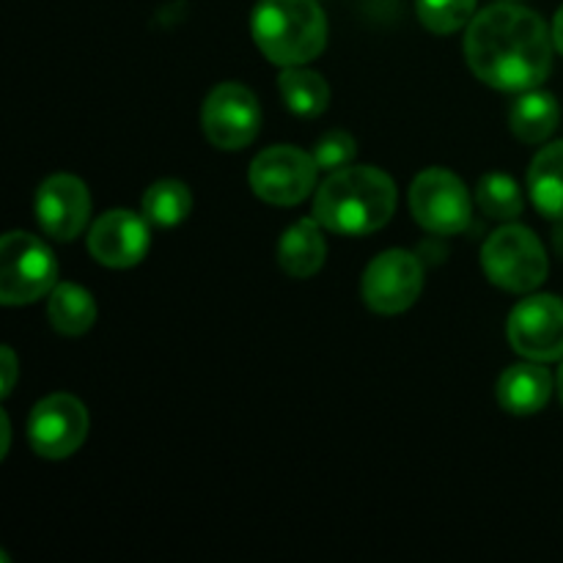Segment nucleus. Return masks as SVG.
I'll return each mask as SVG.
<instances>
[{
    "mask_svg": "<svg viewBox=\"0 0 563 563\" xmlns=\"http://www.w3.org/2000/svg\"><path fill=\"white\" fill-rule=\"evenodd\" d=\"M553 44L537 11L498 3L471 20L465 55L473 75L487 86L498 91H528L550 75Z\"/></svg>",
    "mask_w": 563,
    "mask_h": 563,
    "instance_id": "obj_1",
    "label": "nucleus"
},
{
    "mask_svg": "<svg viewBox=\"0 0 563 563\" xmlns=\"http://www.w3.org/2000/svg\"><path fill=\"white\" fill-rule=\"evenodd\" d=\"M396 212V185L372 165L333 170L313 198V218L341 236H366L383 229Z\"/></svg>",
    "mask_w": 563,
    "mask_h": 563,
    "instance_id": "obj_2",
    "label": "nucleus"
},
{
    "mask_svg": "<svg viewBox=\"0 0 563 563\" xmlns=\"http://www.w3.org/2000/svg\"><path fill=\"white\" fill-rule=\"evenodd\" d=\"M253 38L278 66H302L328 44V20L317 0H262L253 11Z\"/></svg>",
    "mask_w": 563,
    "mask_h": 563,
    "instance_id": "obj_3",
    "label": "nucleus"
},
{
    "mask_svg": "<svg viewBox=\"0 0 563 563\" xmlns=\"http://www.w3.org/2000/svg\"><path fill=\"white\" fill-rule=\"evenodd\" d=\"M58 286L53 251L25 231H9L0 242V302L27 306Z\"/></svg>",
    "mask_w": 563,
    "mask_h": 563,
    "instance_id": "obj_4",
    "label": "nucleus"
},
{
    "mask_svg": "<svg viewBox=\"0 0 563 563\" xmlns=\"http://www.w3.org/2000/svg\"><path fill=\"white\" fill-rule=\"evenodd\" d=\"M482 267L495 286L506 291H533L548 278V253L539 236L526 225H504L493 231L482 247Z\"/></svg>",
    "mask_w": 563,
    "mask_h": 563,
    "instance_id": "obj_5",
    "label": "nucleus"
},
{
    "mask_svg": "<svg viewBox=\"0 0 563 563\" xmlns=\"http://www.w3.org/2000/svg\"><path fill=\"white\" fill-rule=\"evenodd\" d=\"M412 218L438 236H454L471 225V196L465 181L445 168H427L410 187Z\"/></svg>",
    "mask_w": 563,
    "mask_h": 563,
    "instance_id": "obj_6",
    "label": "nucleus"
},
{
    "mask_svg": "<svg viewBox=\"0 0 563 563\" xmlns=\"http://www.w3.org/2000/svg\"><path fill=\"white\" fill-rule=\"evenodd\" d=\"M313 154L295 146H269L251 163V187L262 201L275 207H295L306 201L317 185Z\"/></svg>",
    "mask_w": 563,
    "mask_h": 563,
    "instance_id": "obj_7",
    "label": "nucleus"
},
{
    "mask_svg": "<svg viewBox=\"0 0 563 563\" xmlns=\"http://www.w3.org/2000/svg\"><path fill=\"white\" fill-rule=\"evenodd\" d=\"M201 124L209 143L223 152L251 146L262 130V108L253 91L242 82H220L201 108Z\"/></svg>",
    "mask_w": 563,
    "mask_h": 563,
    "instance_id": "obj_8",
    "label": "nucleus"
},
{
    "mask_svg": "<svg viewBox=\"0 0 563 563\" xmlns=\"http://www.w3.org/2000/svg\"><path fill=\"white\" fill-rule=\"evenodd\" d=\"M363 300L372 311L394 317L416 306L423 289V264L410 251H385L363 273Z\"/></svg>",
    "mask_w": 563,
    "mask_h": 563,
    "instance_id": "obj_9",
    "label": "nucleus"
},
{
    "mask_svg": "<svg viewBox=\"0 0 563 563\" xmlns=\"http://www.w3.org/2000/svg\"><path fill=\"white\" fill-rule=\"evenodd\" d=\"M88 434V410L69 394H53L38 401L27 418V440L44 460H66Z\"/></svg>",
    "mask_w": 563,
    "mask_h": 563,
    "instance_id": "obj_10",
    "label": "nucleus"
},
{
    "mask_svg": "<svg viewBox=\"0 0 563 563\" xmlns=\"http://www.w3.org/2000/svg\"><path fill=\"white\" fill-rule=\"evenodd\" d=\"M509 341L528 361L550 363L563 357V300L553 295L522 300L509 317Z\"/></svg>",
    "mask_w": 563,
    "mask_h": 563,
    "instance_id": "obj_11",
    "label": "nucleus"
},
{
    "mask_svg": "<svg viewBox=\"0 0 563 563\" xmlns=\"http://www.w3.org/2000/svg\"><path fill=\"white\" fill-rule=\"evenodd\" d=\"M91 218V196L88 187L71 174H55L42 181L36 192V220L58 242L75 240L82 234Z\"/></svg>",
    "mask_w": 563,
    "mask_h": 563,
    "instance_id": "obj_12",
    "label": "nucleus"
},
{
    "mask_svg": "<svg viewBox=\"0 0 563 563\" xmlns=\"http://www.w3.org/2000/svg\"><path fill=\"white\" fill-rule=\"evenodd\" d=\"M88 251L104 267H135L148 251V220L130 209L102 214L88 231Z\"/></svg>",
    "mask_w": 563,
    "mask_h": 563,
    "instance_id": "obj_13",
    "label": "nucleus"
},
{
    "mask_svg": "<svg viewBox=\"0 0 563 563\" xmlns=\"http://www.w3.org/2000/svg\"><path fill=\"white\" fill-rule=\"evenodd\" d=\"M553 394V377L539 361L509 366L498 379V401L511 416H533Z\"/></svg>",
    "mask_w": 563,
    "mask_h": 563,
    "instance_id": "obj_14",
    "label": "nucleus"
},
{
    "mask_svg": "<svg viewBox=\"0 0 563 563\" xmlns=\"http://www.w3.org/2000/svg\"><path fill=\"white\" fill-rule=\"evenodd\" d=\"M328 256V242H324L322 223L313 220H297L295 225L284 231L278 242V262L284 273L291 278H311L322 269Z\"/></svg>",
    "mask_w": 563,
    "mask_h": 563,
    "instance_id": "obj_15",
    "label": "nucleus"
},
{
    "mask_svg": "<svg viewBox=\"0 0 563 563\" xmlns=\"http://www.w3.org/2000/svg\"><path fill=\"white\" fill-rule=\"evenodd\" d=\"M561 110L553 93L528 88L509 108V126L522 143H544L559 130Z\"/></svg>",
    "mask_w": 563,
    "mask_h": 563,
    "instance_id": "obj_16",
    "label": "nucleus"
},
{
    "mask_svg": "<svg viewBox=\"0 0 563 563\" xmlns=\"http://www.w3.org/2000/svg\"><path fill=\"white\" fill-rule=\"evenodd\" d=\"M528 192L544 218L563 220V141L550 143L528 168Z\"/></svg>",
    "mask_w": 563,
    "mask_h": 563,
    "instance_id": "obj_17",
    "label": "nucleus"
},
{
    "mask_svg": "<svg viewBox=\"0 0 563 563\" xmlns=\"http://www.w3.org/2000/svg\"><path fill=\"white\" fill-rule=\"evenodd\" d=\"M47 319L60 335H82L97 322V306L82 286L58 284L49 291Z\"/></svg>",
    "mask_w": 563,
    "mask_h": 563,
    "instance_id": "obj_18",
    "label": "nucleus"
},
{
    "mask_svg": "<svg viewBox=\"0 0 563 563\" xmlns=\"http://www.w3.org/2000/svg\"><path fill=\"white\" fill-rule=\"evenodd\" d=\"M280 97H284L286 108L297 115H313L324 113L330 104V86L319 71L302 69V66H284L278 77Z\"/></svg>",
    "mask_w": 563,
    "mask_h": 563,
    "instance_id": "obj_19",
    "label": "nucleus"
},
{
    "mask_svg": "<svg viewBox=\"0 0 563 563\" xmlns=\"http://www.w3.org/2000/svg\"><path fill=\"white\" fill-rule=\"evenodd\" d=\"M192 209V196L187 190L185 181L176 179H163L154 181L152 187L143 196V214H146L148 223L163 225V229H170V225H179L181 220L190 214Z\"/></svg>",
    "mask_w": 563,
    "mask_h": 563,
    "instance_id": "obj_20",
    "label": "nucleus"
},
{
    "mask_svg": "<svg viewBox=\"0 0 563 563\" xmlns=\"http://www.w3.org/2000/svg\"><path fill=\"white\" fill-rule=\"evenodd\" d=\"M476 203L487 218L515 220L522 212V192L517 181L506 174H487L478 181Z\"/></svg>",
    "mask_w": 563,
    "mask_h": 563,
    "instance_id": "obj_21",
    "label": "nucleus"
},
{
    "mask_svg": "<svg viewBox=\"0 0 563 563\" xmlns=\"http://www.w3.org/2000/svg\"><path fill=\"white\" fill-rule=\"evenodd\" d=\"M476 0H418V20L432 33H454L473 20Z\"/></svg>",
    "mask_w": 563,
    "mask_h": 563,
    "instance_id": "obj_22",
    "label": "nucleus"
},
{
    "mask_svg": "<svg viewBox=\"0 0 563 563\" xmlns=\"http://www.w3.org/2000/svg\"><path fill=\"white\" fill-rule=\"evenodd\" d=\"M355 137L346 135V132H328V135L319 137V143L313 146V163H317L319 170H328V174H333V170H341L346 168V165H352V159H355Z\"/></svg>",
    "mask_w": 563,
    "mask_h": 563,
    "instance_id": "obj_23",
    "label": "nucleus"
},
{
    "mask_svg": "<svg viewBox=\"0 0 563 563\" xmlns=\"http://www.w3.org/2000/svg\"><path fill=\"white\" fill-rule=\"evenodd\" d=\"M0 368H3V390H0V394H3L5 399V396L14 390L16 383V357L14 352H11V346H3V350H0Z\"/></svg>",
    "mask_w": 563,
    "mask_h": 563,
    "instance_id": "obj_24",
    "label": "nucleus"
},
{
    "mask_svg": "<svg viewBox=\"0 0 563 563\" xmlns=\"http://www.w3.org/2000/svg\"><path fill=\"white\" fill-rule=\"evenodd\" d=\"M553 42L555 47H559V53L563 55V5L559 9V14H555V22H553Z\"/></svg>",
    "mask_w": 563,
    "mask_h": 563,
    "instance_id": "obj_25",
    "label": "nucleus"
},
{
    "mask_svg": "<svg viewBox=\"0 0 563 563\" xmlns=\"http://www.w3.org/2000/svg\"><path fill=\"white\" fill-rule=\"evenodd\" d=\"M0 421H3V449H0V456H5V451H9V438H11V427H9V416H0Z\"/></svg>",
    "mask_w": 563,
    "mask_h": 563,
    "instance_id": "obj_26",
    "label": "nucleus"
},
{
    "mask_svg": "<svg viewBox=\"0 0 563 563\" xmlns=\"http://www.w3.org/2000/svg\"><path fill=\"white\" fill-rule=\"evenodd\" d=\"M553 247H555V253H559V256H563V220H561V225L555 229V234H553Z\"/></svg>",
    "mask_w": 563,
    "mask_h": 563,
    "instance_id": "obj_27",
    "label": "nucleus"
},
{
    "mask_svg": "<svg viewBox=\"0 0 563 563\" xmlns=\"http://www.w3.org/2000/svg\"><path fill=\"white\" fill-rule=\"evenodd\" d=\"M559 394H561V401H563V363H561V372H559Z\"/></svg>",
    "mask_w": 563,
    "mask_h": 563,
    "instance_id": "obj_28",
    "label": "nucleus"
}]
</instances>
